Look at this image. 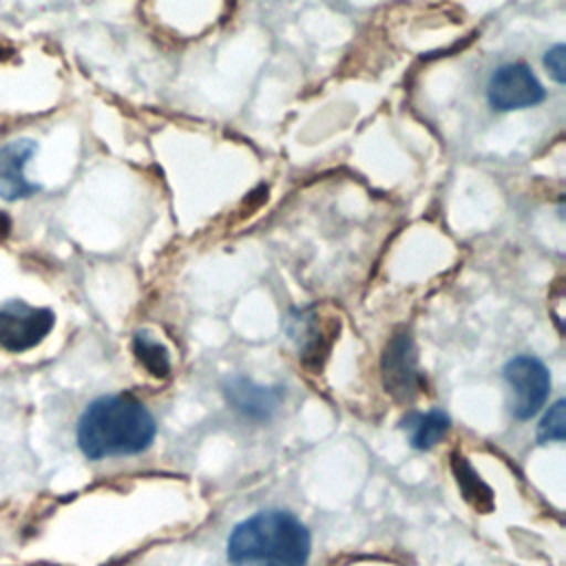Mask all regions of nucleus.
Listing matches in <instances>:
<instances>
[{
  "label": "nucleus",
  "mask_w": 566,
  "mask_h": 566,
  "mask_svg": "<svg viewBox=\"0 0 566 566\" xmlns=\"http://www.w3.org/2000/svg\"><path fill=\"white\" fill-rule=\"evenodd\" d=\"M157 436V422L130 394H108L91 400L77 418L75 440L88 460L135 455Z\"/></svg>",
  "instance_id": "f257e3e1"
},
{
  "label": "nucleus",
  "mask_w": 566,
  "mask_h": 566,
  "mask_svg": "<svg viewBox=\"0 0 566 566\" xmlns=\"http://www.w3.org/2000/svg\"><path fill=\"white\" fill-rule=\"evenodd\" d=\"M310 551L307 526L283 509H265L245 517L226 542L230 566H307Z\"/></svg>",
  "instance_id": "f03ea898"
},
{
  "label": "nucleus",
  "mask_w": 566,
  "mask_h": 566,
  "mask_svg": "<svg viewBox=\"0 0 566 566\" xmlns=\"http://www.w3.org/2000/svg\"><path fill=\"white\" fill-rule=\"evenodd\" d=\"M55 312L20 298L0 303V349L24 354L38 347L53 329Z\"/></svg>",
  "instance_id": "7ed1b4c3"
},
{
  "label": "nucleus",
  "mask_w": 566,
  "mask_h": 566,
  "mask_svg": "<svg viewBox=\"0 0 566 566\" xmlns=\"http://www.w3.org/2000/svg\"><path fill=\"white\" fill-rule=\"evenodd\" d=\"M504 382L511 394L509 411L515 420H531L544 407L551 391L548 367L528 354L513 356L504 365Z\"/></svg>",
  "instance_id": "20e7f679"
},
{
  "label": "nucleus",
  "mask_w": 566,
  "mask_h": 566,
  "mask_svg": "<svg viewBox=\"0 0 566 566\" xmlns=\"http://www.w3.org/2000/svg\"><path fill=\"white\" fill-rule=\"evenodd\" d=\"M486 99L495 111H520L546 99V88L524 62L497 66L486 84Z\"/></svg>",
  "instance_id": "39448f33"
},
{
  "label": "nucleus",
  "mask_w": 566,
  "mask_h": 566,
  "mask_svg": "<svg viewBox=\"0 0 566 566\" xmlns=\"http://www.w3.org/2000/svg\"><path fill=\"white\" fill-rule=\"evenodd\" d=\"M382 380L391 396L398 400H411L420 385L422 376L416 363V349L409 334H396L382 356Z\"/></svg>",
  "instance_id": "423d86ee"
},
{
  "label": "nucleus",
  "mask_w": 566,
  "mask_h": 566,
  "mask_svg": "<svg viewBox=\"0 0 566 566\" xmlns=\"http://www.w3.org/2000/svg\"><path fill=\"white\" fill-rule=\"evenodd\" d=\"M38 144L29 137L13 139L0 148V197L4 201L29 199L42 188L24 172L27 164L33 159Z\"/></svg>",
  "instance_id": "0eeeda50"
},
{
  "label": "nucleus",
  "mask_w": 566,
  "mask_h": 566,
  "mask_svg": "<svg viewBox=\"0 0 566 566\" xmlns=\"http://www.w3.org/2000/svg\"><path fill=\"white\" fill-rule=\"evenodd\" d=\"M228 402L250 420L265 422L281 407L283 394L279 387H263L245 376H232L223 385Z\"/></svg>",
  "instance_id": "6e6552de"
},
{
  "label": "nucleus",
  "mask_w": 566,
  "mask_h": 566,
  "mask_svg": "<svg viewBox=\"0 0 566 566\" xmlns=\"http://www.w3.org/2000/svg\"><path fill=\"white\" fill-rule=\"evenodd\" d=\"M400 427L409 433V444L413 449L427 451L447 436L451 429V418L442 409H429L424 413L411 411L400 420Z\"/></svg>",
  "instance_id": "1a4fd4ad"
},
{
  "label": "nucleus",
  "mask_w": 566,
  "mask_h": 566,
  "mask_svg": "<svg viewBox=\"0 0 566 566\" xmlns=\"http://www.w3.org/2000/svg\"><path fill=\"white\" fill-rule=\"evenodd\" d=\"M133 349L139 358V363L153 374V376H166L170 371V356L168 349L153 338L146 332H137L133 340Z\"/></svg>",
  "instance_id": "9d476101"
},
{
  "label": "nucleus",
  "mask_w": 566,
  "mask_h": 566,
  "mask_svg": "<svg viewBox=\"0 0 566 566\" xmlns=\"http://www.w3.org/2000/svg\"><path fill=\"white\" fill-rule=\"evenodd\" d=\"M564 400H557L548 407L544 418L537 424V440L546 442H564Z\"/></svg>",
  "instance_id": "9b49d317"
},
{
  "label": "nucleus",
  "mask_w": 566,
  "mask_h": 566,
  "mask_svg": "<svg viewBox=\"0 0 566 566\" xmlns=\"http://www.w3.org/2000/svg\"><path fill=\"white\" fill-rule=\"evenodd\" d=\"M544 66L548 71V75L557 82V84H564L566 82V46L559 42V44H553L551 49H546L544 53Z\"/></svg>",
  "instance_id": "f8f14e48"
}]
</instances>
